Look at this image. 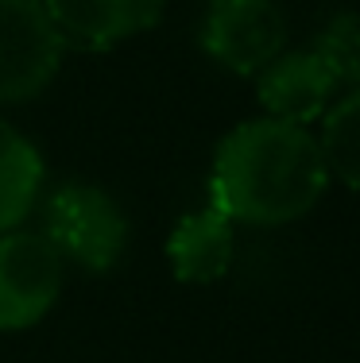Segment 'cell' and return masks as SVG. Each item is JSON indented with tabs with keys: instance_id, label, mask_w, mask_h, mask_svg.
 <instances>
[{
	"instance_id": "cell-8",
	"label": "cell",
	"mask_w": 360,
	"mask_h": 363,
	"mask_svg": "<svg viewBox=\"0 0 360 363\" xmlns=\"http://www.w3.org/2000/svg\"><path fill=\"white\" fill-rule=\"evenodd\" d=\"M233 252H236L233 220L213 201L198 213H186L167 240V259L175 267V279L194 282V286L225 279L229 267H233Z\"/></svg>"
},
{
	"instance_id": "cell-5",
	"label": "cell",
	"mask_w": 360,
	"mask_h": 363,
	"mask_svg": "<svg viewBox=\"0 0 360 363\" xmlns=\"http://www.w3.org/2000/svg\"><path fill=\"white\" fill-rule=\"evenodd\" d=\"M62 255L43 232L0 236V333L39 325L62 294Z\"/></svg>"
},
{
	"instance_id": "cell-11",
	"label": "cell",
	"mask_w": 360,
	"mask_h": 363,
	"mask_svg": "<svg viewBox=\"0 0 360 363\" xmlns=\"http://www.w3.org/2000/svg\"><path fill=\"white\" fill-rule=\"evenodd\" d=\"M310 50L329 66L337 85L356 89L360 85V16L356 12H337L325 20V28L314 35Z\"/></svg>"
},
{
	"instance_id": "cell-1",
	"label": "cell",
	"mask_w": 360,
	"mask_h": 363,
	"mask_svg": "<svg viewBox=\"0 0 360 363\" xmlns=\"http://www.w3.org/2000/svg\"><path fill=\"white\" fill-rule=\"evenodd\" d=\"M329 186L310 128L263 116L236 124L213 155L209 201L233 224L279 228L302 220Z\"/></svg>"
},
{
	"instance_id": "cell-4",
	"label": "cell",
	"mask_w": 360,
	"mask_h": 363,
	"mask_svg": "<svg viewBox=\"0 0 360 363\" xmlns=\"http://www.w3.org/2000/svg\"><path fill=\"white\" fill-rule=\"evenodd\" d=\"M202 50L240 77H256L287 50V16L276 0H213L202 20Z\"/></svg>"
},
{
	"instance_id": "cell-7",
	"label": "cell",
	"mask_w": 360,
	"mask_h": 363,
	"mask_svg": "<svg viewBox=\"0 0 360 363\" xmlns=\"http://www.w3.org/2000/svg\"><path fill=\"white\" fill-rule=\"evenodd\" d=\"M337 77L329 74V66L306 50H283L279 58H271L260 74H256V93L268 116L287 120V124H310V120L325 116L329 101L337 97Z\"/></svg>"
},
{
	"instance_id": "cell-2",
	"label": "cell",
	"mask_w": 360,
	"mask_h": 363,
	"mask_svg": "<svg viewBox=\"0 0 360 363\" xmlns=\"http://www.w3.org/2000/svg\"><path fill=\"white\" fill-rule=\"evenodd\" d=\"M43 236L62 255V263H74L89 274H105L124 255L128 220L105 189L70 182L50 194L43 209Z\"/></svg>"
},
{
	"instance_id": "cell-3",
	"label": "cell",
	"mask_w": 360,
	"mask_h": 363,
	"mask_svg": "<svg viewBox=\"0 0 360 363\" xmlns=\"http://www.w3.org/2000/svg\"><path fill=\"white\" fill-rule=\"evenodd\" d=\"M62 39L43 0H0V105H23L55 82Z\"/></svg>"
},
{
	"instance_id": "cell-6",
	"label": "cell",
	"mask_w": 360,
	"mask_h": 363,
	"mask_svg": "<svg viewBox=\"0 0 360 363\" xmlns=\"http://www.w3.org/2000/svg\"><path fill=\"white\" fill-rule=\"evenodd\" d=\"M43 4L62 47L97 55L156 28L167 0H43Z\"/></svg>"
},
{
	"instance_id": "cell-10",
	"label": "cell",
	"mask_w": 360,
	"mask_h": 363,
	"mask_svg": "<svg viewBox=\"0 0 360 363\" xmlns=\"http://www.w3.org/2000/svg\"><path fill=\"white\" fill-rule=\"evenodd\" d=\"M318 147L329 178L345 182L349 189H360V85L349 89L333 108H325Z\"/></svg>"
},
{
	"instance_id": "cell-9",
	"label": "cell",
	"mask_w": 360,
	"mask_h": 363,
	"mask_svg": "<svg viewBox=\"0 0 360 363\" xmlns=\"http://www.w3.org/2000/svg\"><path fill=\"white\" fill-rule=\"evenodd\" d=\"M43 186V159L36 143L0 120V236L31 217Z\"/></svg>"
}]
</instances>
